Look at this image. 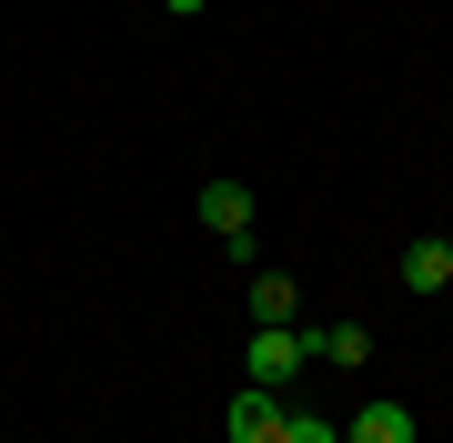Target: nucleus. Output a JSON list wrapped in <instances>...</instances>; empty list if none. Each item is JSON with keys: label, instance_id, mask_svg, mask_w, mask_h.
Instances as JSON below:
<instances>
[{"label": "nucleus", "instance_id": "6e6552de", "mask_svg": "<svg viewBox=\"0 0 453 443\" xmlns=\"http://www.w3.org/2000/svg\"><path fill=\"white\" fill-rule=\"evenodd\" d=\"M282 443H342L333 413H303V403H282Z\"/></svg>", "mask_w": 453, "mask_h": 443}, {"label": "nucleus", "instance_id": "423d86ee", "mask_svg": "<svg viewBox=\"0 0 453 443\" xmlns=\"http://www.w3.org/2000/svg\"><path fill=\"white\" fill-rule=\"evenodd\" d=\"M342 443H413V413H403V403H383V393H372V403L353 413V424H342Z\"/></svg>", "mask_w": 453, "mask_h": 443}, {"label": "nucleus", "instance_id": "1a4fd4ad", "mask_svg": "<svg viewBox=\"0 0 453 443\" xmlns=\"http://www.w3.org/2000/svg\"><path fill=\"white\" fill-rule=\"evenodd\" d=\"M443 252H453V232H443Z\"/></svg>", "mask_w": 453, "mask_h": 443}, {"label": "nucleus", "instance_id": "20e7f679", "mask_svg": "<svg viewBox=\"0 0 453 443\" xmlns=\"http://www.w3.org/2000/svg\"><path fill=\"white\" fill-rule=\"evenodd\" d=\"M303 353L333 363V373H353V363H372V332L363 323H303Z\"/></svg>", "mask_w": 453, "mask_h": 443}, {"label": "nucleus", "instance_id": "f03ea898", "mask_svg": "<svg viewBox=\"0 0 453 443\" xmlns=\"http://www.w3.org/2000/svg\"><path fill=\"white\" fill-rule=\"evenodd\" d=\"M192 212H202V232L232 252V263H252V192H242V181H202Z\"/></svg>", "mask_w": 453, "mask_h": 443}, {"label": "nucleus", "instance_id": "9d476101", "mask_svg": "<svg viewBox=\"0 0 453 443\" xmlns=\"http://www.w3.org/2000/svg\"><path fill=\"white\" fill-rule=\"evenodd\" d=\"M162 11H172V0H162Z\"/></svg>", "mask_w": 453, "mask_h": 443}, {"label": "nucleus", "instance_id": "39448f33", "mask_svg": "<svg viewBox=\"0 0 453 443\" xmlns=\"http://www.w3.org/2000/svg\"><path fill=\"white\" fill-rule=\"evenodd\" d=\"M252 323H303V282H292V272H252Z\"/></svg>", "mask_w": 453, "mask_h": 443}, {"label": "nucleus", "instance_id": "f257e3e1", "mask_svg": "<svg viewBox=\"0 0 453 443\" xmlns=\"http://www.w3.org/2000/svg\"><path fill=\"white\" fill-rule=\"evenodd\" d=\"M303 323H252V353H242V383H262V393H292V373H303Z\"/></svg>", "mask_w": 453, "mask_h": 443}, {"label": "nucleus", "instance_id": "0eeeda50", "mask_svg": "<svg viewBox=\"0 0 453 443\" xmlns=\"http://www.w3.org/2000/svg\"><path fill=\"white\" fill-rule=\"evenodd\" d=\"M403 282H413V293H443V282H453V252L443 242H403Z\"/></svg>", "mask_w": 453, "mask_h": 443}, {"label": "nucleus", "instance_id": "7ed1b4c3", "mask_svg": "<svg viewBox=\"0 0 453 443\" xmlns=\"http://www.w3.org/2000/svg\"><path fill=\"white\" fill-rule=\"evenodd\" d=\"M222 433H232V443H282V393L242 383V393H232V413H222Z\"/></svg>", "mask_w": 453, "mask_h": 443}]
</instances>
